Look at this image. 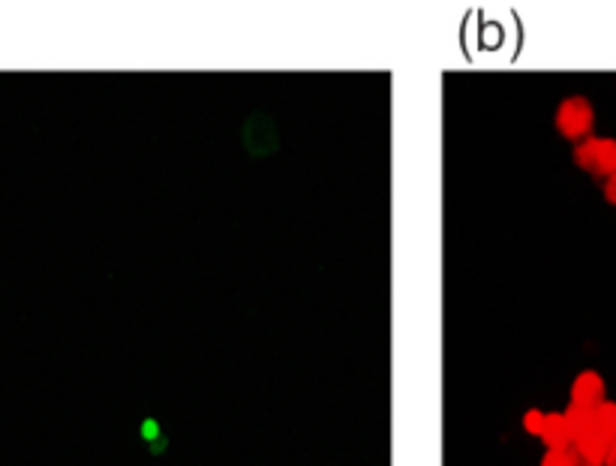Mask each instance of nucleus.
Here are the masks:
<instances>
[{
	"label": "nucleus",
	"mask_w": 616,
	"mask_h": 466,
	"mask_svg": "<svg viewBox=\"0 0 616 466\" xmlns=\"http://www.w3.org/2000/svg\"><path fill=\"white\" fill-rule=\"evenodd\" d=\"M553 124L559 130V136L571 139V142H583L592 136V127H595V112H592V103L586 97H565L559 106H556V115H553Z\"/></svg>",
	"instance_id": "1"
},
{
	"label": "nucleus",
	"mask_w": 616,
	"mask_h": 466,
	"mask_svg": "<svg viewBox=\"0 0 616 466\" xmlns=\"http://www.w3.org/2000/svg\"><path fill=\"white\" fill-rule=\"evenodd\" d=\"M574 163L595 178H610L616 175V139L607 136H589L574 148Z\"/></svg>",
	"instance_id": "2"
},
{
	"label": "nucleus",
	"mask_w": 616,
	"mask_h": 466,
	"mask_svg": "<svg viewBox=\"0 0 616 466\" xmlns=\"http://www.w3.org/2000/svg\"><path fill=\"white\" fill-rule=\"evenodd\" d=\"M604 397V379L595 370H583L574 382H571V403L583 406V409H595L601 406Z\"/></svg>",
	"instance_id": "3"
},
{
	"label": "nucleus",
	"mask_w": 616,
	"mask_h": 466,
	"mask_svg": "<svg viewBox=\"0 0 616 466\" xmlns=\"http://www.w3.org/2000/svg\"><path fill=\"white\" fill-rule=\"evenodd\" d=\"M538 439H541L547 448H568V445L574 442V433H571V424H568L565 412H547Z\"/></svg>",
	"instance_id": "4"
},
{
	"label": "nucleus",
	"mask_w": 616,
	"mask_h": 466,
	"mask_svg": "<svg viewBox=\"0 0 616 466\" xmlns=\"http://www.w3.org/2000/svg\"><path fill=\"white\" fill-rule=\"evenodd\" d=\"M574 454H577V463L580 466H604V457H607V442L595 433H586V436H577L571 442Z\"/></svg>",
	"instance_id": "5"
},
{
	"label": "nucleus",
	"mask_w": 616,
	"mask_h": 466,
	"mask_svg": "<svg viewBox=\"0 0 616 466\" xmlns=\"http://www.w3.org/2000/svg\"><path fill=\"white\" fill-rule=\"evenodd\" d=\"M592 433L601 436L607 445L616 442V403L613 400H604L601 406L592 409Z\"/></svg>",
	"instance_id": "6"
},
{
	"label": "nucleus",
	"mask_w": 616,
	"mask_h": 466,
	"mask_svg": "<svg viewBox=\"0 0 616 466\" xmlns=\"http://www.w3.org/2000/svg\"><path fill=\"white\" fill-rule=\"evenodd\" d=\"M541 466H580L577 463V454L574 448H547L544 457H541Z\"/></svg>",
	"instance_id": "7"
},
{
	"label": "nucleus",
	"mask_w": 616,
	"mask_h": 466,
	"mask_svg": "<svg viewBox=\"0 0 616 466\" xmlns=\"http://www.w3.org/2000/svg\"><path fill=\"white\" fill-rule=\"evenodd\" d=\"M544 415H547V412H541V409H526V415H523L526 433L538 436V433H541V424H544Z\"/></svg>",
	"instance_id": "8"
},
{
	"label": "nucleus",
	"mask_w": 616,
	"mask_h": 466,
	"mask_svg": "<svg viewBox=\"0 0 616 466\" xmlns=\"http://www.w3.org/2000/svg\"><path fill=\"white\" fill-rule=\"evenodd\" d=\"M604 199H607L610 205H616V175H610V178L604 181Z\"/></svg>",
	"instance_id": "9"
},
{
	"label": "nucleus",
	"mask_w": 616,
	"mask_h": 466,
	"mask_svg": "<svg viewBox=\"0 0 616 466\" xmlns=\"http://www.w3.org/2000/svg\"><path fill=\"white\" fill-rule=\"evenodd\" d=\"M604 466H616V442L607 445V457H604Z\"/></svg>",
	"instance_id": "10"
}]
</instances>
